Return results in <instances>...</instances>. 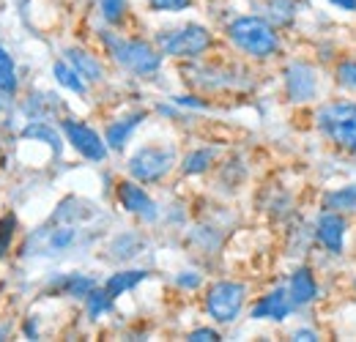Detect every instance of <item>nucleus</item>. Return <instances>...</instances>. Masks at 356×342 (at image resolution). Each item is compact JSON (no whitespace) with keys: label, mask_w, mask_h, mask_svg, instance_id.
<instances>
[{"label":"nucleus","mask_w":356,"mask_h":342,"mask_svg":"<svg viewBox=\"0 0 356 342\" xmlns=\"http://www.w3.org/2000/svg\"><path fill=\"white\" fill-rule=\"evenodd\" d=\"M247 304V285L236 279H220L206 291V312L214 323H236Z\"/></svg>","instance_id":"obj_5"},{"label":"nucleus","mask_w":356,"mask_h":342,"mask_svg":"<svg viewBox=\"0 0 356 342\" xmlns=\"http://www.w3.org/2000/svg\"><path fill=\"white\" fill-rule=\"evenodd\" d=\"M145 115H148L145 110H137V113H129V115L113 121L110 127L104 129V140H107V145H110L113 151H124V145L129 142L132 131L145 121Z\"/></svg>","instance_id":"obj_14"},{"label":"nucleus","mask_w":356,"mask_h":342,"mask_svg":"<svg viewBox=\"0 0 356 342\" xmlns=\"http://www.w3.org/2000/svg\"><path fill=\"white\" fill-rule=\"evenodd\" d=\"M63 55H66V60L83 74L86 83H102V80H104V66H102V60H99L96 55H90L88 49L69 47Z\"/></svg>","instance_id":"obj_16"},{"label":"nucleus","mask_w":356,"mask_h":342,"mask_svg":"<svg viewBox=\"0 0 356 342\" xmlns=\"http://www.w3.org/2000/svg\"><path fill=\"white\" fill-rule=\"evenodd\" d=\"M329 3L340 11H356V0H329Z\"/></svg>","instance_id":"obj_34"},{"label":"nucleus","mask_w":356,"mask_h":342,"mask_svg":"<svg viewBox=\"0 0 356 342\" xmlns=\"http://www.w3.org/2000/svg\"><path fill=\"white\" fill-rule=\"evenodd\" d=\"M176 165V151L170 145H143L129 156L127 170L140 184H156L162 181Z\"/></svg>","instance_id":"obj_7"},{"label":"nucleus","mask_w":356,"mask_h":342,"mask_svg":"<svg viewBox=\"0 0 356 342\" xmlns=\"http://www.w3.org/2000/svg\"><path fill=\"white\" fill-rule=\"evenodd\" d=\"M296 307H293V301L288 296V288H274V291H268L266 296H261V299L255 301V307L250 309V318L252 320H285L291 312H293Z\"/></svg>","instance_id":"obj_12"},{"label":"nucleus","mask_w":356,"mask_h":342,"mask_svg":"<svg viewBox=\"0 0 356 342\" xmlns=\"http://www.w3.org/2000/svg\"><path fill=\"white\" fill-rule=\"evenodd\" d=\"M22 137H25V140H42L44 145L52 148L55 156H60V151H63V140H60L58 129H52L49 124H44V121H33V124H28V127L22 129Z\"/></svg>","instance_id":"obj_20"},{"label":"nucleus","mask_w":356,"mask_h":342,"mask_svg":"<svg viewBox=\"0 0 356 342\" xmlns=\"http://www.w3.org/2000/svg\"><path fill=\"white\" fill-rule=\"evenodd\" d=\"M321 206L326 211H340V214H354L356 211V184H346V186H337L332 192L323 195Z\"/></svg>","instance_id":"obj_18"},{"label":"nucleus","mask_w":356,"mask_h":342,"mask_svg":"<svg viewBox=\"0 0 356 342\" xmlns=\"http://www.w3.org/2000/svg\"><path fill=\"white\" fill-rule=\"evenodd\" d=\"M102 42L107 47L110 58L132 72L137 77H151L162 69V52L154 47V44L143 42V39H124V36H115V33H104Z\"/></svg>","instance_id":"obj_3"},{"label":"nucleus","mask_w":356,"mask_h":342,"mask_svg":"<svg viewBox=\"0 0 356 342\" xmlns=\"http://www.w3.org/2000/svg\"><path fill=\"white\" fill-rule=\"evenodd\" d=\"M115 197L124 206V211H129L132 216H140L143 222H156V203L151 200V195L140 186V181H118L115 184Z\"/></svg>","instance_id":"obj_11"},{"label":"nucleus","mask_w":356,"mask_h":342,"mask_svg":"<svg viewBox=\"0 0 356 342\" xmlns=\"http://www.w3.org/2000/svg\"><path fill=\"white\" fill-rule=\"evenodd\" d=\"M227 39L230 44L238 49V52H244L247 58H252V60H268V58H274L277 52H280V33H277V28L268 22L266 17H252V14H247V17H236L230 25H227Z\"/></svg>","instance_id":"obj_1"},{"label":"nucleus","mask_w":356,"mask_h":342,"mask_svg":"<svg viewBox=\"0 0 356 342\" xmlns=\"http://www.w3.org/2000/svg\"><path fill=\"white\" fill-rule=\"evenodd\" d=\"M143 279H148V271H143V268L115 271V274H110V279L104 282V291H107L113 299H118V296H124V293L134 291V288H137Z\"/></svg>","instance_id":"obj_17"},{"label":"nucleus","mask_w":356,"mask_h":342,"mask_svg":"<svg viewBox=\"0 0 356 342\" xmlns=\"http://www.w3.org/2000/svg\"><path fill=\"white\" fill-rule=\"evenodd\" d=\"M288 296H291L296 309L299 307H310L312 301L318 299V279H315L310 266L293 268V274L288 279Z\"/></svg>","instance_id":"obj_13"},{"label":"nucleus","mask_w":356,"mask_h":342,"mask_svg":"<svg viewBox=\"0 0 356 342\" xmlns=\"http://www.w3.org/2000/svg\"><path fill=\"white\" fill-rule=\"evenodd\" d=\"M86 309H88L90 320H96V318H102V315H107L113 309V296L104 288H93L86 296Z\"/></svg>","instance_id":"obj_24"},{"label":"nucleus","mask_w":356,"mask_h":342,"mask_svg":"<svg viewBox=\"0 0 356 342\" xmlns=\"http://www.w3.org/2000/svg\"><path fill=\"white\" fill-rule=\"evenodd\" d=\"M156 44H159V52L168 58H200L206 49H211L214 36L209 28L192 22V25H184L176 31L159 33Z\"/></svg>","instance_id":"obj_6"},{"label":"nucleus","mask_w":356,"mask_h":342,"mask_svg":"<svg viewBox=\"0 0 356 342\" xmlns=\"http://www.w3.org/2000/svg\"><path fill=\"white\" fill-rule=\"evenodd\" d=\"M173 101H176L178 107H197V110H203V107H206V101H197L195 96H176Z\"/></svg>","instance_id":"obj_32"},{"label":"nucleus","mask_w":356,"mask_h":342,"mask_svg":"<svg viewBox=\"0 0 356 342\" xmlns=\"http://www.w3.org/2000/svg\"><path fill=\"white\" fill-rule=\"evenodd\" d=\"M0 107H3V101H0Z\"/></svg>","instance_id":"obj_35"},{"label":"nucleus","mask_w":356,"mask_h":342,"mask_svg":"<svg viewBox=\"0 0 356 342\" xmlns=\"http://www.w3.org/2000/svg\"><path fill=\"white\" fill-rule=\"evenodd\" d=\"M189 6H192V0H148V8L156 14H178Z\"/></svg>","instance_id":"obj_28"},{"label":"nucleus","mask_w":356,"mask_h":342,"mask_svg":"<svg viewBox=\"0 0 356 342\" xmlns=\"http://www.w3.org/2000/svg\"><path fill=\"white\" fill-rule=\"evenodd\" d=\"M52 74L58 80V86H63L66 90L77 93V96H86L88 93V83L83 80V74L69 63V60H55L52 63Z\"/></svg>","instance_id":"obj_19"},{"label":"nucleus","mask_w":356,"mask_h":342,"mask_svg":"<svg viewBox=\"0 0 356 342\" xmlns=\"http://www.w3.org/2000/svg\"><path fill=\"white\" fill-rule=\"evenodd\" d=\"M354 156H356V154H354Z\"/></svg>","instance_id":"obj_37"},{"label":"nucleus","mask_w":356,"mask_h":342,"mask_svg":"<svg viewBox=\"0 0 356 342\" xmlns=\"http://www.w3.org/2000/svg\"><path fill=\"white\" fill-rule=\"evenodd\" d=\"M140 247H143V241H140V236H134V233H124V236H118L115 241H113V247H110V252L115 260H129L140 252Z\"/></svg>","instance_id":"obj_25"},{"label":"nucleus","mask_w":356,"mask_h":342,"mask_svg":"<svg viewBox=\"0 0 356 342\" xmlns=\"http://www.w3.org/2000/svg\"><path fill=\"white\" fill-rule=\"evenodd\" d=\"M354 288H356V282H354Z\"/></svg>","instance_id":"obj_36"},{"label":"nucleus","mask_w":356,"mask_h":342,"mask_svg":"<svg viewBox=\"0 0 356 342\" xmlns=\"http://www.w3.org/2000/svg\"><path fill=\"white\" fill-rule=\"evenodd\" d=\"M99 11H102L104 22L118 25L127 14V0H99Z\"/></svg>","instance_id":"obj_27"},{"label":"nucleus","mask_w":356,"mask_h":342,"mask_svg":"<svg viewBox=\"0 0 356 342\" xmlns=\"http://www.w3.org/2000/svg\"><path fill=\"white\" fill-rule=\"evenodd\" d=\"M60 131L66 137V142L80 154L86 156L88 162H104L107 159V140H102V134L93 127L83 124V121H74V118H63L60 121Z\"/></svg>","instance_id":"obj_9"},{"label":"nucleus","mask_w":356,"mask_h":342,"mask_svg":"<svg viewBox=\"0 0 356 342\" xmlns=\"http://www.w3.org/2000/svg\"><path fill=\"white\" fill-rule=\"evenodd\" d=\"M200 274L197 271H181L176 277V285L178 288H184V291H195V288H200Z\"/></svg>","instance_id":"obj_31"},{"label":"nucleus","mask_w":356,"mask_h":342,"mask_svg":"<svg viewBox=\"0 0 356 342\" xmlns=\"http://www.w3.org/2000/svg\"><path fill=\"white\" fill-rule=\"evenodd\" d=\"M291 337H293V340H305V342L321 340V337H318V332H312V329H296Z\"/></svg>","instance_id":"obj_33"},{"label":"nucleus","mask_w":356,"mask_h":342,"mask_svg":"<svg viewBox=\"0 0 356 342\" xmlns=\"http://www.w3.org/2000/svg\"><path fill=\"white\" fill-rule=\"evenodd\" d=\"M214 159H217V151L214 148H195V151H189L184 156L181 170L186 172V175H200V172H206L214 165Z\"/></svg>","instance_id":"obj_21"},{"label":"nucleus","mask_w":356,"mask_h":342,"mask_svg":"<svg viewBox=\"0 0 356 342\" xmlns=\"http://www.w3.org/2000/svg\"><path fill=\"white\" fill-rule=\"evenodd\" d=\"M186 340H189V342H217V340H222V337H220V332H217V329L203 326V329L189 332V334H186Z\"/></svg>","instance_id":"obj_30"},{"label":"nucleus","mask_w":356,"mask_h":342,"mask_svg":"<svg viewBox=\"0 0 356 342\" xmlns=\"http://www.w3.org/2000/svg\"><path fill=\"white\" fill-rule=\"evenodd\" d=\"M0 93L14 96L17 93V69L6 47H0Z\"/></svg>","instance_id":"obj_23"},{"label":"nucleus","mask_w":356,"mask_h":342,"mask_svg":"<svg viewBox=\"0 0 356 342\" xmlns=\"http://www.w3.org/2000/svg\"><path fill=\"white\" fill-rule=\"evenodd\" d=\"M315 129L346 154H356V101L334 99L315 110Z\"/></svg>","instance_id":"obj_2"},{"label":"nucleus","mask_w":356,"mask_h":342,"mask_svg":"<svg viewBox=\"0 0 356 342\" xmlns=\"http://www.w3.org/2000/svg\"><path fill=\"white\" fill-rule=\"evenodd\" d=\"M83 227H77L74 222H55L49 219L47 227H39L28 244H25V252L28 255H63L69 250H74L77 244H83Z\"/></svg>","instance_id":"obj_4"},{"label":"nucleus","mask_w":356,"mask_h":342,"mask_svg":"<svg viewBox=\"0 0 356 342\" xmlns=\"http://www.w3.org/2000/svg\"><path fill=\"white\" fill-rule=\"evenodd\" d=\"M14 230H17V219L14 216H0V257L8 252Z\"/></svg>","instance_id":"obj_29"},{"label":"nucleus","mask_w":356,"mask_h":342,"mask_svg":"<svg viewBox=\"0 0 356 342\" xmlns=\"http://www.w3.org/2000/svg\"><path fill=\"white\" fill-rule=\"evenodd\" d=\"M296 17V0H268L266 3V19L274 28L291 25Z\"/></svg>","instance_id":"obj_22"},{"label":"nucleus","mask_w":356,"mask_h":342,"mask_svg":"<svg viewBox=\"0 0 356 342\" xmlns=\"http://www.w3.org/2000/svg\"><path fill=\"white\" fill-rule=\"evenodd\" d=\"M346 236H348V219L340 211H321L312 227V238L318 247H323L329 255H343L346 250Z\"/></svg>","instance_id":"obj_10"},{"label":"nucleus","mask_w":356,"mask_h":342,"mask_svg":"<svg viewBox=\"0 0 356 342\" xmlns=\"http://www.w3.org/2000/svg\"><path fill=\"white\" fill-rule=\"evenodd\" d=\"M96 285V279L88 274H60L49 282V291L52 293H60V296H72V299H86Z\"/></svg>","instance_id":"obj_15"},{"label":"nucleus","mask_w":356,"mask_h":342,"mask_svg":"<svg viewBox=\"0 0 356 342\" xmlns=\"http://www.w3.org/2000/svg\"><path fill=\"white\" fill-rule=\"evenodd\" d=\"M282 86H285V99L291 104H310L321 93V72L310 60H291L282 72Z\"/></svg>","instance_id":"obj_8"},{"label":"nucleus","mask_w":356,"mask_h":342,"mask_svg":"<svg viewBox=\"0 0 356 342\" xmlns=\"http://www.w3.org/2000/svg\"><path fill=\"white\" fill-rule=\"evenodd\" d=\"M334 83L348 93H356V58H346L334 66Z\"/></svg>","instance_id":"obj_26"}]
</instances>
